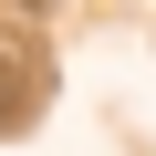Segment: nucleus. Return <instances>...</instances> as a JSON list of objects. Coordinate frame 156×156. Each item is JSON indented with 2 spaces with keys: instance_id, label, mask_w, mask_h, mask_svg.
<instances>
[{
  "instance_id": "nucleus-1",
  "label": "nucleus",
  "mask_w": 156,
  "mask_h": 156,
  "mask_svg": "<svg viewBox=\"0 0 156 156\" xmlns=\"http://www.w3.org/2000/svg\"><path fill=\"white\" fill-rule=\"evenodd\" d=\"M42 104H52V52H42L21 21H0V135L42 125Z\"/></svg>"
}]
</instances>
